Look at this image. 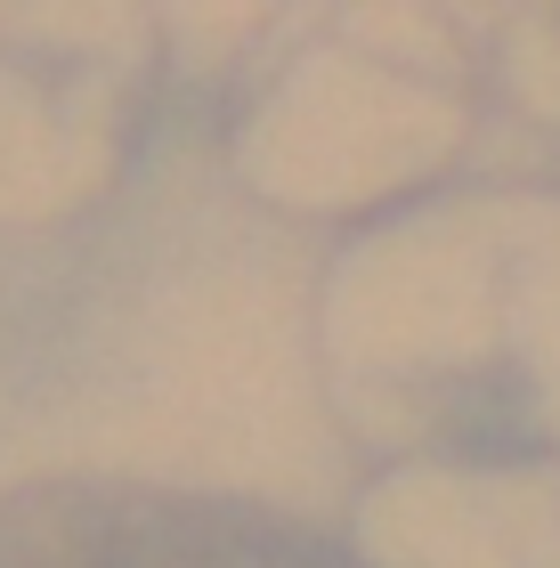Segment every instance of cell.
<instances>
[{"label":"cell","mask_w":560,"mask_h":568,"mask_svg":"<svg viewBox=\"0 0 560 568\" xmlns=\"http://www.w3.org/2000/svg\"><path fill=\"white\" fill-rule=\"evenodd\" d=\"M0 568H366L309 511L171 479H17L0 487Z\"/></svg>","instance_id":"6da1fadb"}]
</instances>
